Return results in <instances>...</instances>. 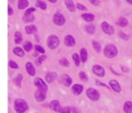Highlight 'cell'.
<instances>
[{
  "instance_id": "1",
  "label": "cell",
  "mask_w": 132,
  "mask_h": 113,
  "mask_svg": "<svg viewBox=\"0 0 132 113\" xmlns=\"http://www.w3.org/2000/svg\"><path fill=\"white\" fill-rule=\"evenodd\" d=\"M118 54V49L117 47L113 45H106V47L104 48V55L107 58H114L117 56Z\"/></svg>"
},
{
  "instance_id": "2",
  "label": "cell",
  "mask_w": 132,
  "mask_h": 113,
  "mask_svg": "<svg viewBox=\"0 0 132 113\" xmlns=\"http://www.w3.org/2000/svg\"><path fill=\"white\" fill-rule=\"evenodd\" d=\"M15 110L16 112H24L28 110V105L25 101L22 99H17L15 101Z\"/></svg>"
},
{
  "instance_id": "3",
  "label": "cell",
  "mask_w": 132,
  "mask_h": 113,
  "mask_svg": "<svg viewBox=\"0 0 132 113\" xmlns=\"http://www.w3.org/2000/svg\"><path fill=\"white\" fill-rule=\"evenodd\" d=\"M86 95L90 101H99V92L97 90L93 89V88H89V89L86 90Z\"/></svg>"
},
{
  "instance_id": "4",
  "label": "cell",
  "mask_w": 132,
  "mask_h": 113,
  "mask_svg": "<svg viewBox=\"0 0 132 113\" xmlns=\"http://www.w3.org/2000/svg\"><path fill=\"white\" fill-rule=\"evenodd\" d=\"M60 44V41H59V38L57 36L55 35H50L47 39V45H48V47L52 50H54L58 47V45Z\"/></svg>"
},
{
  "instance_id": "5",
  "label": "cell",
  "mask_w": 132,
  "mask_h": 113,
  "mask_svg": "<svg viewBox=\"0 0 132 113\" xmlns=\"http://www.w3.org/2000/svg\"><path fill=\"white\" fill-rule=\"evenodd\" d=\"M53 21H54V24L61 26V25H63V24H65V18H64V16L62 14L56 13L53 16Z\"/></svg>"
},
{
  "instance_id": "6",
  "label": "cell",
  "mask_w": 132,
  "mask_h": 113,
  "mask_svg": "<svg viewBox=\"0 0 132 113\" xmlns=\"http://www.w3.org/2000/svg\"><path fill=\"white\" fill-rule=\"evenodd\" d=\"M101 29L103 30V32L109 35H112L115 32L114 27L112 26L111 24H108L107 22H102L101 23Z\"/></svg>"
},
{
  "instance_id": "7",
  "label": "cell",
  "mask_w": 132,
  "mask_h": 113,
  "mask_svg": "<svg viewBox=\"0 0 132 113\" xmlns=\"http://www.w3.org/2000/svg\"><path fill=\"white\" fill-rule=\"evenodd\" d=\"M34 85L40 90H45V91L48 90V87H47L46 83L41 78H35L34 79Z\"/></svg>"
},
{
  "instance_id": "8",
  "label": "cell",
  "mask_w": 132,
  "mask_h": 113,
  "mask_svg": "<svg viewBox=\"0 0 132 113\" xmlns=\"http://www.w3.org/2000/svg\"><path fill=\"white\" fill-rule=\"evenodd\" d=\"M46 92L45 90H43L38 89L37 91H35L34 93V98L38 102H41V101H44L45 98H46Z\"/></svg>"
},
{
  "instance_id": "9",
  "label": "cell",
  "mask_w": 132,
  "mask_h": 113,
  "mask_svg": "<svg viewBox=\"0 0 132 113\" xmlns=\"http://www.w3.org/2000/svg\"><path fill=\"white\" fill-rule=\"evenodd\" d=\"M92 71L94 74H96L99 77H103L105 75V70L100 65H94L92 67Z\"/></svg>"
},
{
  "instance_id": "10",
  "label": "cell",
  "mask_w": 132,
  "mask_h": 113,
  "mask_svg": "<svg viewBox=\"0 0 132 113\" xmlns=\"http://www.w3.org/2000/svg\"><path fill=\"white\" fill-rule=\"evenodd\" d=\"M61 81H62V83L63 85H65L66 87H69L72 84V80L68 74H63L62 77H61Z\"/></svg>"
},
{
  "instance_id": "11",
  "label": "cell",
  "mask_w": 132,
  "mask_h": 113,
  "mask_svg": "<svg viewBox=\"0 0 132 113\" xmlns=\"http://www.w3.org/2000/svg\"><path fill=\"white\" fill-rule=\"evenodd\" d=\"M72 93H73L74 95H80L81 92H82V90H83V86L81 85V84L76 83L72 86Z\"/></svg>"
},
{
  "instance_id": "12",
  "label": "cell",
  "mask_w": 132,
  "mask_h": 113,
  "mask_svg": "<svg viewBox=\"0 0 132 113\" xmlns=\"http://www.w3.org/2000/svg\"><path fill=\"white\" fill-rule=\"evenodd\" d=\"M110 86L112 88V90L116 92H120L121 91V87H120V83L118 82L117 80H111L110 81Z\"/></svg>"
},
{
  "instance_id": "13",
  "label": "cell",
  "mask_w": 132,
  "mask_h": 113,
  "mask_svg": "<svg viewBox=\"0 0 132 113\" xmlns=\"http://www.w3.org/2000/svg\"><path fill=\"white\" fill-rule=\"evenodd\" d=\"M64 44L68 47H72L75 45V40L72 35H66L64 38Z\"/></svg>"
},
{
  "instance_id": "14",
  "label": "cell",
  "mask_w": 132,
  "mask_h": 113,
  "mask_svg": "<svg viewBox=\"0 0 132 113\" xmlns=\"http://www.w3.org/2000/svg\"><path fill=\"white\" fill-rule=\"evenodd\" d=\"M50 108H51L52 110H54V111H56V112H60L61 109H62L60 103H59V101H55V100L51 101V103H50Z\"/></svg>"
},
{
  "instance_id": "15",
  "label": "cell",
  "mask_w": 132,
  "mask_h": 113,
  "mask_svg": "<svg viewBox=\"0 0 132 113\" xmlns=\"http://www.w3.org/2000/svg\"><path fill=\"white\" fill-rule=\"evenodd\" d=\"M56 78H57V74H56L55 72H54V71L48 72L47 74L45 75V80H46V81H47L48 83H51V82H53V81H54Z\"/></svg>"
},
{
  "instance_id": "16",
  "label": "cell",
  "mask_w": 132,
  "mask_h": 113,
  "mask_svg": "<svg viewBox=\"0 0 132 113\" xmlns=\"http://www.w3.org/2000/svg\"><path fill=\"white\" fill-rule=\"evenodd\" d=\"M65 5L67 6V8L69 9L70 12L74 13L75 10H76V6L74 5L73 1L72 0H65Z\"/></svg>"
},
{
  "instance_id": "17",
  "label": "cell",
  "mask_w": 132,
  "mask_h": 113,
  "mask_svg": "<svg viewBox=\"0 0 132 113\" xmlns=\"http://www.w3.org/2000/svg\"><path fill=\"white\" fill-rule=\"evenodd\" d=\"M25 68H26V71L29 73V75H31V76L35 75V69H34V67H33V64L31 63H26Z\"/></svg>"
},
{
  "instance_id": "18",
  "label": "cell",
  "mask_w": 132,
  "mask_h": 113,
  "mask_svg": "<svg viewBox=\"0 0 132 113\" xmlns=\"http://www.w3.org/2000/svg\"><path fill=\"white\" fill-rule=\"evenodd\" d=\"M81 17L83 18L86 22H92V21H94V19H95L94 15H92V14H89V13L82 14V15H81Z\"/></svg>"
},
{
  "instance_id": "19",
  "label": "cell",
  "mask_w": 132,
  "mask_h": 113,
  "mask_svg": "<svg viewBox=\"0 0 132 113\" xmlns=\"http://www.w3.org/2000/svg\"><path fill=\"white\" fill-rule=\"evenodd\" d=\"M25 32H26L27 34H31L36 33V32H37V27H36L35 25H33V24L27 25V26H25Z\"/></svg>"
},
{
  "instance_id": "20",
  "label": "cell",
  "mask_w": 132,
  "mask_h": 113,
  "mask_svg": "<svg viewBox=\"0 0 132 113\" xmlns=\"http://www.w3.org/2000/svg\"><path fill=\"white\" fill-rule=\"evenodd\" d=\"M23 19L25 23H32L34 21V16H33V13L32 14H24Z\"/></svg>"
},
{
  "instance_id": "21",
  "label": "cell",
  "mask_w": 132,
  "mask_h": 113,
  "mask_svg": "<svg viewBox=\"0 0 132 113\" xmlns=\"http://www.w3.org/2000/svg\"><path fill=\"white\" fill-rule=\"evenodd\" d=\"M79 110L77 109H75L74 107H65L62 108L60 110V112H65V113H72V112H78Z\"/></svg>"
},
{
  "instance_id": "22",
  "label": "cell",
  "mask_w": 132,
  "mask_h": 113,
  "mask_svg": "<svg viewBox=\"0 0 132 113\" xmlns=\"http://www.w3.org/2000/svg\"><path fill=\"white\" fill-rule=\"evenodd\" d=\"M124 111L127 113H132V102L126 101L124 104Z\"/></svg>"
},
{
  "instance_id": "23",
  "label": "cell",
  "mask_w": 132,
  "mask_h": 113,
  "mask_svg": "<svg viewBox=\"0 0 132 113\" xmlns=\"http://www.w3.org/2000/svg\"><path fill=\"white\" fill-rule=\"evenodd\" d=\"M29 3H28V1L27 0H18V8L19 9H24L26 8L27 6H28Z\"/></svg>"
},
{
  "instance_id": "24",
  "label": "cell",
  "mask_w": 132,
  "mask_h": 113,
  "mask_svg": "<svg viewBox=\"0 0 132 113\" xmlns=\"http://www.w3.org/2000/svg\"><path fill=\"white\" fill-rule=\"evenodd\" d=\"M13 52H14V54H15V55H17L18 57H24V51H23V49H22V48H20V47L14 48Z\"/></svg>"
},
{
  "instance_id": "25",
  "label": "cell",
  "mask_w": 132,
  "mask_h": 113,
  "mask_svg": "<svg viewBox=\"0 0 132 113\" xmlns=\"http://www.w3.org/2000/svg\"><path fill=\"white\" fill-rule=\"evenodd\" d=\"M85 30H86V32L88 34H93L95 33V26L93 25V24H87L86 26H85Z\"/></svg>"
},
{
  "instance_id": "26",
  "label": "cell",
  "mask_w": 132,
  "mask_h": 113,
  "mask_svg": "<svg viewBox=\"0 0 132 113\" xmlns=\"http://www.w3.org/2000/svg\"><path fill=\"white\" fill-rule=\"evenodd\" d=\"M87 58H88V53L87 51L85 50L84 48H82L81 50V60L82 63H85L86 61H87Z\"/></svg>"
},
{
  "instance_id": "27",
  "label": "cell",
  "mask_w": 132,
  "mask_h": 113,
  "mask_svg": "<svg viewBox=\"0 0 132 113\" xmlns=\"http://www.w3.org/2000/svg\"><path fill=\"white\" fill-rule=\"evenodd\" d=\"M35 6H37V7H39V8L43 9V10H45L46 7H47L46 3L44 2V1H42V0H37V1H36V3H35Z\"/></svg>"
},
{
  "instance_id": "28",
  "label": "cell",
  "mask_w": 132,
  "mask_h": 113,
  "mask_svg": "<svg viewBox=\"0 0 132 113\" xmlns=\"http://www.w3.org/2000/svg\"><path fill=\"white\" fill-rule=\"evenodd\" d=\"M15 41L16 44H21L23 41V36L20 32H15Z\"/></svg>"
},
{
  "instance_id": "29",
  "label": "cell",
  "mask_w": 132,
  "mask_h": 113,
  "mask_svg": "<svg viewBox=\"0 0 132 113\" xmlns=\"http://www.w3.org/2000/svg\"><path fill=\"white\" fill-rule=\"evenodd\" d=\"M92 46L94 48V50L96 51L97 53H99L100 50H101V45L99 42H96V41H93L92 42Z\"/></svg>"
},
{
  "instance_id": "30",
  "label": "cell",
  "mask_w": 132,
  "mask_h": 113,
  "mask_svg": "<svg viewBox=\"0 0 132 113\" xmlns=\"http://www.w3.org/2000/svg\"><path fill=\"white\" fill-rule=\"evenodd\" d=\"M22 80H23V75L22 74H18L16 77L15 78V80H14V82H15L17 86H21V82H22Z\"/></svg>"
},
{
  "instance_id": "31",
  "label": "cell",
  "mask_w": 132,
  "mask_h": 113,
  "mask_svg": "<svg viewBox=\"0 0 132 113\" xmlns=\"http://www.w3.org/2000/svg\"><path fill=\"white\" fill-rule=\"evenodd\" d=\"M118 24L119 25H120L121 27H125L128 25V20H127L126 18L124 17H120V20H119V22H118Z\"/></svg>"
},
{
  "instance_id": "32",
  "label": "cell",
  "mask_w": 132,
  "mask_h": 113,
  "mask_svg": "<svg viewBox=\"0 0 132 113\" xmlns=\"http://www.w3.org/2000/svg\"><path fill=\"white\" fill-rule=\"evenodd\" d=\"M24 51H26V52H30L32 49H33V45L31 44L30 42H25L24 44Z\"/></svg>"
},
{
  "instance_id": "33",
  "label": "cell",
  "mask_w": 132,
  "mask_h": 113,
  "mask_svg": "<svg viewBox=\"0 0 132 113\" xmlns=\"http://www.w3.org/2000/svg\"><path fill=\"white\" fill-rule=\"evenodd\" d=\"M72 59L74 60V63H75V65L76 66H79L80 65V63H81V56H79L77 54H72Z\"/></svg>"
},
{
  "instance_id": "34",
  "label": "cell",
  "mask_w": 132,
  "mask_h": 113,
  "mask_svg": "<svg viewBox=\"0 0 132 113\" xmlns=\"http://www.w3.org/2000/svg\"><path fill=\"white\" fill-rule=\"evenodd\" d=\"M60 63H61V65L63 66V67H69L70 66L69 61L66 59V58H62V59L60 60Z\"/></svg>"
},
{
  "instance_id": "35",
  "label": "cell",
  "mask_w": 132,
  "mask_h": 113,
  "mask_svg": "<svg viewBox=\"0 0 132 113\" xmlns=\"http://www.w3.org/2000/svg\"><path fill=\"white\" fill-rule=\"evenodd\" d=\"M45 59H46V56H45L44 54V55H42V56H40L39 58H37V59L35 60L36 65H41V63H42Z\"/></svg>"
},
{
  "instance_id": "36",
  "label": "cell",
  "mask_w": 132,
  "mask_h": 113,
  "mask_svg": "<svg viewBox=\"0 0 132 113\" xmlns=\"http://www.w3.org/2000/svg\"><path fill=\"white\" fill-rule=\"evenodd\" d=\"M79 76H80V79H81V80H83V81H87L88 80L87 75H86V73H85L84 71H80Z\"/></svg>"
},
{
  "instance_id": "37",
  "label": "cell",
  "mask_w": 132,
  "mask_h": 113,
  "mask_svg": "<svg viewBox=\"0 0 132 113\" xmlns=\"http://www.w3.org/2000/svg\"><path fill=\"white\" fill-rule=\"evenodd\" d=\"M8 65L10 68H13V69H17L18 68V65L17 63H15V61H12V60H10L8 63Z\"/></svg>"
},
{
  "instance_id": "38",
  "label": "cell",
  "mask_w": 132,
  "mask_h": 113,
  "mask_svg": "<svg viewBox=\"0 0 132 113\" xmlns=\"http://www.w3.org/2000/svg\"><path fill=\"white\" fill-rule=\"evenodd\" d=\"M35 50L37 51V52L41 53V54H44L45 53V50L42 46H40V45H35Z\"/></svg>"
},
{
  "instance_id": "39",
  "label": "cell",
  "mask_w": 132,
  "mask_h": 113,
  "mask_svg": "<svg viewBox=\"0 0 132 113\" xmlns=\"http://www.w3.org/2000/svg\"><path fill=\"white\" fill-rule=\"evenodd\" d=\"M76 7H77L79 10H81V11H86V10H87V8H86L83 5H81V4H77V5H76Z\"/></svg>"
},
{
  "instance_id": "40",
  "label": "cell",
  "mask_w": 132,
  "mask_h": 113,
  "mask_svg": "<svg viewBox=\"0 0 132 113\" xmlns=\"http://www.w3.org/2000/svg\"><path fill=\"white\" fill-rule=\"evenodd\" d=\"M96 84L97 85H99V86H103L105 87V88H107V89L110 90V88H109V86H107L105 83H103V82H101V81H99V80H96Z\"/></svg>"
},
{
  "instance_id": "41",
  "label": "cell",
  "mask_w": 132,
  "mask_h": 113,
  "mask_svg": "<svg viewBox=\"0 0 132 113\" xmlns=\"http://www.w3.org/2000/svg\"><path fill=\"white\" fill-rule=\"evenodd\" d=\"M34 11H35V8H34V7H30L29 9H27L24 14H32V13L34 12Z\"/></svg>"
},
{
  "instance_id": "42",
  "label": "cell",
  "mask_w": 132,
  "mask_h": 113,
  "mask_svg": "<svg viewBox=\"0 0 132 113\" xmlns=\"http://www.w3.org/2000/svg\"><path fill=\"white\" fill-rule=\"evenodd\" d=\"M90 2L93 6H99V0H90Z\"/></svg>"
},
{
  "instance_id": "43",
  "label": "cell",
  "mask_w": 132,
  "mask_h": 113,
  "mask_svg": "<svg viewBox=\"0 0 132 113\" xmlns=\"http://www.w3.org/2000/svg\"><path fill=\"white\" fill-rule=\"evenodd\" d=\"M120 36L122 39H124V40H128V39H129V36H127L126 34H123L122 32H120Z\"/></svg>"
},
{
  "instance_id": "44",
  "label": "cell",
  "mask_w": 132,
  "mask_h": 113,
  "mask_svg": "<svg viewBox=\"0 0 132 113\" xmlns=\"http://www.w3.org/2000/svg\"><path fill=\"white\" fill-rule=\"evenodd\" d=\"M120 68H121L122 71H124V72H129V68H127L126 66L121 65V66H120Z\"/></svg>"
},
{
  "instance_id": "45",
  "label": "cell",
  "mask_w": 132,
  "mask_h": 113,
  "mask_svg": "<svg viewBox=\"0 0 132 113\" xmlns=\"http://www.w3.org/2000/svg\"><path fill=\"white\" fill-rule=\"evenodd\" d=\"M8 15H13V9L12 7L10 6H8Z\"/></svg>"
},
{
  "instance_id": "46",
  "label": "cell",
  "mask_w": 132,
  "mask_h": 113,
  "mask_svg": "<svg viewBox=\"0 0 132 113\" xmlns=\"http://www.w3.org/2000/svg\"><path fill=\"white\" fill-rule=\"evenodd\" d=\"M48 1H50L51 3H56L57 2V0H48Z\"/></svg>"
},
{
  "instance_id": "47",
  "label": "cell",
  "mask_w": 132,
  "mask_h": 113,
  "mask_svg": "<svg viewBox=\"0 0 132 113\" xmlns=\"http://www.w3.org/2000/svg\"><path fill=\"white\" fill-rule=\"evenodd\" d=\"M127 2H128V3L129 4H130V5H132V0H126Z\"/></svg>"
}]
</instances>
